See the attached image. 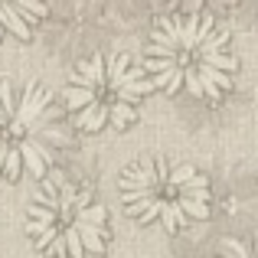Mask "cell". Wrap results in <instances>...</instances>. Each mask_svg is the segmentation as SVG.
I'll list each match as a JSON object with an SVG mask.
<instances>
[{
    "instance_id": "cell-1",
    "label": "cell",
    "mask_w": 258,
    "mask_h": 258,
    "mask_svg": "<svg viewBox=\"0 0 258 258\" xmlns=\"http://www.w3.org/2000/svg\"><path fill=\"white\" fill-rule=\"evenodd\" d=\"M144 69L167 95L219 101L235 85L232 39L209 13H167L147 36Z\"/></svg>"
},
{
    "instance_id": "cell-11",
    "label": "cell",
    "mask_w": 258,
    "mask_h": 258,
    "mask_svg": "<svg viewBox=\"0 0 258 258\" xmlns=\"http://www.w3.org/2000/svg\"><path fill=\"white\" fill-rule=\"evenodd\" d=\"M0 111H4V108H0Z\"/></svg>"
},
{
    "instance_id": "cell-10",
    "label": "cell",
    "mask_w": 258,
    "mask_h": 258,
    "mask_svg": "<svg viewBox=\"0 0 258 258\" xmlns=\"http://www.w3.org/2000/svg\"><path fill=\"white\" fill-rule=\"evenodd\" d=\"M0 144H4V138H0Z\"/></svg>"
},
{
    "instance_id": "cell-8",
    "label": "cell",
    "mask_w": 258,
    "mask_h": 258,
    "mask_svg": "<svg viewBox=\"0 0 258 258\" xmlns=\"http://www.w3.org/2000/svg\"><path fill=\"white\" fill-rule=\"evenodd\" d=\"M20 173H23V157H20L17 147H10V151H7V160H4V176L7 180H20Z\"/></svg>"
},
{
    "instance_id": "cell-4",
    "label": "cell",
    "mask_w": 258,
    "mask_h": 258,
    "mask_svg": "<svg viewBox=\"0 0 258 258\" xmlns=\"http://www.w3.org/2000/svg\"><path fill=\"white\" fill-rule=\"evenodd\" d=\"M30 200L52 209V222L43 226L56 229V239L46 248L52 258H88L101 255L108 245V213L101 203H95L88 186H76L62 173H46L39 189H33Z\"/></svg>"
},
{
    "instance_id": "cell-6",
    "label": "cell",
    "mask_w": 258,
    "mask_h": 258,
    "mask_svg": "<svg viewBox=\"0 0 258 258\" xmlns=\"http://www.w3.org/2000/svg\"><path fill=\"white\" fill-rule=\"evenodd\" d=\"M0 23H4L7 33H13L17 39H30L33 36V26L23 20V13L10 4V0H0Z\"/></svg>"
},
{
    "instance_id": "cell-9",
    "label": "cell",
    "mask_w": 258,
    "mask_h": 258,
    "mask_svg": "<svg viewBox=\"0 0 258 258\" xmlns=\"http://www.w3.org/2000/svg\"><path fill=\"white\" fill-rule=\"evenodd\" d=\"M4 33H7V30H4V23H0V39H4Z\"/></svg>"
},
{
    "instance_id": "cell-7",
    "label": "cell",
    "mask_w": 258,
    "mask_h": 258,
    "mask_svg": "<svg viewBox=\"0 0 258 258\" xmlns=\"http://www.w3.org/2000/svg\"><path fill=\"white\" fill-rule=\"evenodd\" d=\"M216 258H258V239H222Z\"/></svg>"
},
{
    "instance_id": "cell-2",
    "label": "cell",
    "mask_w": 258,
    "mask_h": 258,
    "mask_svg": "<svg viewBox=\"0 0 258 258\" xmlns=\"http://www.w3.org/2000/svg\"><path fill=\"white\" fill-rule=\"evenodd\" d=\"M118 193L131 219L160 226L164 232H186L206 222L213 209L206 176L193 164H176L167 157H147L131 164L118 176Z\"/></svg>"
},
{
    "instance_id": "cell-5",
    "label": "cell",
    "mask_w": 258,
    "mask_h": 258,
    "mask_svg": "<svg viewBox=\"0 0 258 258\" xmlns=\"http://www.w3.org/2000/svg\"><path fill=\"white\" fill-rule=\"evenodd\" d=\"M164 13H226V10H235L242 0H154Z\"/></svg>"
},
{
    "instance_id": "cell-3",
    "label": "cell",
    "mask_w": 258,
    "mask_h": 258,
    "mask_svg": "<svg viewBox=\"0 0 258 258\" xmlns=\"http://www.w3.org/2000/svg\"><path fill=\"white\" fill-rule=\"evenodd\" d=\"M154 92V82L144 66L131 56H92L72 69L62 88V101L72 124L79 131H101V127H127L138 121V108Z\"/></svg>"
}]
</instances>
